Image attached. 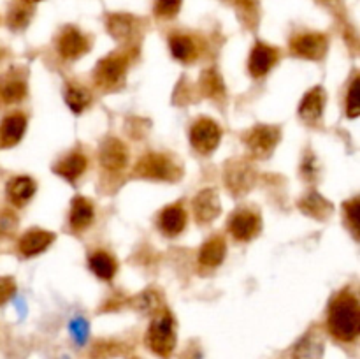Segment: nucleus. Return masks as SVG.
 <instances>
[{
	"mask_svg": "<svg viewBox=\"0 0 360 359\" xmlns=\"http://www.w3.org/2000/svg\"><path fill=\"white\" fill-rule=\"evenodd\" d=\"M329 331L341 341H352L359 336L360 312L359 301L352 294L345 292L334 299L329 310Z\"/></svg>",
	"mask_w": 360,
	"mask_h": 359,
	"instance_id": "f257e3e1",
	"label": "nucleus"
},
{
	"mask_svg": "<svg viewBox=\"0 0 360 359\" xmlns=\"http://www.w3.org/2000/svg\"><path fill=\"white\" fill-rule=\"evenodd\" d=\"M146 344L155 354L160 358H167L174 351L176 345V333H174V319L171 313L162 312L151 322L150 329L146 334Z\"/></svg>",
	"mask_w": 360,
	"mask_h": 359,
	"instance_id": "f03ea898",
	"label": "nucleus"
},
{
	"mask_svg": "<svg viewBox=\"0 0 360 359\" xmlns=\"http://www.w3.org/2000/svg\"><path fill=\"white\" fill-rule=\"evenodd\" d=\"M134 175L139 178L146 180H167V182H174L179 178L181 171H179L178 164L171 160L167 155L162 153H146L139 162H137Z\"/></svg>",
	"mask_w": 360,
	"mask_h": 359,
	"instance_id": "7ed1b4c3",
	"label": "nucleus"
},
{
	"mask_svg": "<svg viewBox=\"0 0 360 359\" xmlns=\"http://www.w3.org/2000/svg\"><path fill=\"white\" fill-rule=\"evenodd\" d=\"M221 129L217 125V122L210 118H200L193 123L190 130V141L193 148L200 153H210L220 144Z\"/></svg>",
	"mask_w": 360,
	"mask_h": 359,
	"instance_id": "20e7f679",
	"label": "nucleus"
},
{
	"mask_svg": "<svg viewBox=\"0 0 360 359\" xmlns=\"http://www.w3.org/2000/svg\"><path fill=\"white\" fill-rule=\"evenodd\" d=\"M278 141H280V130L271 125H257L255 129L246 134V144L257 157L269 155Z\"/></svg>",
	"mask_w": 360,
	"mask_h": 359,
	"instance_id": "39448f33",
	"label": "nucleus"
},
{
	"mask_svg": "<svg viewBox=\"0 0 360 359\" xmlns=\"http://www.w3.org/2000/svg\"><path fill=\"white\" fill-rule=\"evenodd\" d=\"M127 67V58L120 55L108 56V58L101 60L97 65V70H95V80L101 87L111 88L120 84L122 81L123 73H125Z\"/></svg>",
	"mask_w": 360,
	"mask_h": 359,
	"instance_id": "423d86ee",
	"label": "nucleus"
},
{
	"mask_svg": "<svg viewBox=\"0 0 360 359\" xmlns=\"http://www.w3.org/2000/svg\"><path fill=\"white\" fill-rule=\"evenodd\" d=\"M192 208L193 215H195V218L200 224H210L221 211L220 197H218V194L213 189L200 190L195 196V199H193Z\"/></svg>",
	"mask_w": 360,
	"mask_h": 359,
	"instance_id": "0eeeda50",
	"label": "nucleus"
},
{
	"mask_svg": "<svg viewBox=\"0 0 360 359\" xmlns=\"http://www.w3.org/2000/svg\"><path fill=\"white\" fill-rule=\"evenodd\" d=\"M292 49L299 56H304V58L309 60H319L327 53V39L322 34L299 35L292 42Z\"/></svg>",
	"mask_w": 360,
	"mask_h": 359,
	"instance_id": "6e6552de",
	"label": "nucleus"
},
{
	"mask_svg": "<svg viewBox=\"0 0 360 359\" xmlns=\"http://www.w3.org/2000/svg\"><path fill=\"white\" fill-rule=\"evenodd\" d=\"M127 160H129V153L122 141L115 139V137L104 141L101 148L102 168L109 169V171H118V169L125 168Z\"/></svg>",
	"mask_w": 360,
	"mask_h": 359,
	"instance_id": "1a4fd4ad",
	"label": "nucleus"
},
{
	"mask_svg": "<svg viewBox=\"0 0 360 359\" xmlns=\"http://www.w3.org/2000/svg\"><path fill=\"white\" fill-rule=\"evenodd\" d=\"M260 227V218L259 215L252 213V211H239L229 222V231L234 238L246 241V239H252L253 236L259 232Z\"/></svg>",
	"mask_w": 360,
	"mask_h": 359,
	"instance_id": "9d476101",
	"label": "nucleus"
},
{
	"mask_svg": "<svg viewBox=\"0 0 360 359\" xmlns=\"http://www.w3.org/2000/svg\"><path fill=\"white\" fill-rule=\"evenodd\" d=\"M278 58V51L274 48L267 44H257L253 48L252 55H250V63H248V69L252 73V76L260 77L264 74H267L271 70V67L274 65Z\"/></svg>",
	"mask_w": 360,
	"mask_h": 359,
	"instance_id": "9b49d317",
	"label": "nucleus"
},
{
	"mask_svg": "<svg viewBox=\"0 0 360 359\" xmlns=\"http://www.w3.org/2000/svg\"><path fill=\"white\" fill-rule=\"evenodd\" d=\"M55 239V234L48 231H42V229H30L28 232H25L23 238L20 239V252L25 257L37 256V253L44 252L49 245Z\"/></svg>",
	"mask_w": 360,
	"mask_h": 359,
	"instance_id": "f8f14e48",
	"label": "nucleus"
},
{
	"mask_svg": "<svg viewBox=\"0 0 360 359\" xmlns=\"http://www.w3.org/2000/svg\"><path fill=\"white\" fill-rule=\"evenodd\" d=\"M58 49L62 53V56H65V58H77V56L84 55L88 51V41L79 30H76V28H67L60 35Z\"/></svg>",
	"mask_w": 360,
	"mask_h": 359,
	"instance_id": "ddd939ff",
	"label": "nucleus"
},
{
	"mask_svg": "<svg viewBox=\"0 0 360 359\" xmlns=\"http://www.w3.org/2000/svg\"><path fill=\"white\" fill-rule=\"evenodd\" d=\"M323 106H326V94H323L322 88L316 87L304 95V99L301 102V108H299V115L306 122L315 123L322 116Z\"/></svg>",
	"mask_w": 360,
	"mask_h": 359,
	"instance_id": "4468645a",
	"label": "nucleus"
},
{
	"mask_svg": "<svg viewBox=\"0 0 360 359\" xmlns=\"http://www.w3.org/2000/svg\"><path fill=\"white\" fill-rule=\"evenodd\" d=\"M25 129H27V118L23 115L16 113V115L7 116L2 122V127H0V143H2V146H14L16 143H20Z\"/></svg>",
	"mask_w": 360,
	"mask_h": 359,
	"instance_id": "2eb2a0df",
	"label": "nucleus"
},
{
	"mask_svg": "<svg viewBox=\"0 0 360 359\" xmlns=\"http://www.w3.org/2000/svg\"><path fill=\"white\" fill-rule=\"evenodd\" d=\"M225 252H227V245H225L224 238L214 236V238L207 239L200 248L199 263L206 267H217L224 260Z\"/></svg>",
	"mask_w": 360,
	"mask_h": 359,
	"instance_id": "dca6fc26",
	"label": "nucleus"
},
{
	"mask_svg": "<svg viewBox=\"0 0 360 359\" xmlns=\"http://www.w3.org/2000/svg\"><path fill=\"white\" fill-rule=\"evenodd\" d=\"M253 172L248 165L245 164H234L229 168L227 172V185L232 192H236L238 196H241L243 192H246L248 189H252L253 185Z\"/></svg>",
	"mask_w": 360,
	"mask_h": 359,
	"instance_id": "f3484780",
	"label": "nucleus"
},
{
	"mask_svg": "<svg viewBox=\"0 0 360 359\" xmlns=\"http://www.w3.org/2000/svg\"><path fill=\"white\" fill-rule=\"evenodd\" d=\"M158 224H160V229L167 234H179V232L185 229L186 225V213L179 204H174V206L165 208L160 213V218H158Z\"/></svg>",
	"mask_w": 360,
	"mask_h": 359,
	"instance_id": "a211bd4d",
	"label": "nucleus"
},
{
	"mask_svg": "<svg viewBox=\"0 0 360 359\" xmlns=\"http://www.w3.org/2000/svg\"><path fill=\"white\" fill-rule=\"evenodd\" d=\"M94 204L86 199V197H76L70 206V225L77 231L86 229L94 220Z\"/></svg>",
	"mask_w": 360,
	"mask_h": 359,
	"instance_id": "6ab92c4d",
	"label": "nucleus"
},
{
	"mask_svg": "<svg viewBox=\"0 0 360 359\" xmlns=\"http://www.w3.org/2000/svg\"><path fill=\"white\" fill-rule=\"evenodd\" d=\"M86 169V158L81 153H72L69 157H65L63 160H60L55 165V172L60 175L62 178H65L67 182H76L83 171Z\"/></svg>",
	"mask_w": 360,
	"mask_h": 359,
	"instance_id": "aec40b11",
	"label": "nucleus"
},
{
	"mask_svg": "<svg viewBox=\"0 0 360 359\" xmlns=\"http://www.w3.org/2000/svg\"><path fill=\"white\" fill-rule=\"evenodd\" d=\"M34 192L35 183L34 180L28 178V176H18V178H14L13 182L7 185V196H9V199L13 201L14 204H18V206L27 203V201L34 196Z\"/></svg>",
	"mask_w": 360,
	"mask_h": 359,
	"instance_id": "412c9836",
	"label": "nucleus"
},
{
	"mask_svg": "<svg viewBox=\"0 0 360 359\" xmlns=\"http://www.w3.org/2000/svg\"><path fill=\"white\" fill-rule=\"evenodd\" d=\"M301 210L304 213H308L309 217H315L322 220V218H326L333 211V206L319 192H311L301 201Z\"/></svg>",
	"mask_w": 360,
	"mask_h": 359,
	"instance_id": "4be33fe9",
	"label": "nucleus"
},
{
	"mask_svg": "<svg viewBox=\"0 0 360 359\" xmlns=\"http://www.w3.org/2000/svg\"><path fill=\"white\" fill-rule=\"evenodd\" d=\"M90 267L102 280H111L116 273V263L104 252H97L90 257Z\"/></svg>",
	"mask_w": 360,
	"mask_h": 359,
	"instance_id": "5701e85b",
	"label": "nucleus"
},
{
	"mask_svg": "<svg viewBox=\"0 0 360 359\" xmlns=\"http://www.w3.org/2000/svg\"><path fill=\"white\" fill-rule=\"evenodd\" d=\"M65 102L74 113H81L90 104V94L84 88L69 87L65 92Z\"/></svg>",
	"mask_w": 360,
	"mask_h": 359,
	"instance_id": "b1692460",
	"label": "nucleus"
},
{
	"mask_svg": "<svg viewBox=\"0 0 360 359\" xmlns=\"http://www.w3.org/2000/svg\"><path fill=\"white\" fill-rule=\"evenodd\" d=\"M200 88H202V94L207 97H220L224 94V84H221V77L218 76V73L214 69L206 70L200 77Z\"/></svg>",
	"mask_w": 360,
	"mask_h": 359,
	"instance_id": "393cba45",
	"label": "nucleus"
},
{
	"mask_svg": "<svg viewBox=\"0 0 360 359\" xmlns=\"http://www.w3.org/2000/svg\"><path fill=\"white\" fill-rule=\"evenodd\" d=\"M171 51L174 58L186 62V60H190L193 56L195 48H193V42L190 37H185V35H174V37H171Z\"/></svg>",
	"mask_w": 360,
	"mask_h": 359,
	"instance_id": "a878e982",
	"label": "nucleus"
},
{
	"mask_svg": "<svg viewBox=\"0 0 360 359\" xmlns=\"http://www.w3.org/2000/svg\"><path fill=\"white\" fill-rule=\"evenodd\" d=\"M134 21L130 16H111L109 18L108 28L111 32V35H115L116 39H123L132 32Z\"/></svg>",
	"mask_w": 360,
	"mask_h": 359,
	"instance_id": "bb28decb",
	"label": "nucleus"
},
{
	"mask_svg": "<svg viewBox=\"0 0 360 359\" xmlns=\"http://www.w3.org/2000/svg\"><path fill=\"white\" fill-rule=\"evenodd\" d=\"M320 347H322V345L316 344L315 338L306 336L304 340L295 347L294 359H319Z\"/></svg>",
	"mask_w": 360,
	"mask_h": 359,
	"instance_id": "cd10ccee",
	"label": "nucleus"
},
{
	"mask_svg": "<svg viewBox=\"0 0 360 359\" xmlns=\"http://www.w3.org/2000/svg\"><path fill=\"white\" fill-rule=\"evenodd\" d=\"M25 92H27V88H25L23 81L14 80L0 88V99H2L4 102H16L25 97Z\"/></svg>",
	"mask_w": 360,
	"mask_h": 359,
	"instance_id": "c85d7f7f",
	"label": "nucleus"
},
{
	"mask_svg": "<svg viewBox=\"0 0 360 359\" xmlns=\"http://www.w3.org/2000/svg\"><path fill=\"white\" fill-rule=\"evenodd\" d=\"M69 331L76 345H84L88 341V336H90V326H88V322L83 317H76V319L70 322Z\"/></svg>",
	"mask_w": 360,
	"mask_h": 359,
	"instance_id": "c756f323",
	"label": "nucleus"
},
{
	"mask_svg": "<svg viewBox=\"0 0 360 359\" xmlns=\"http://www.w3.org/2000/svg\"><path fill=\"white\" fill-rule=\"evenodd\" d=\"M359 77H355L350 84V90L347 95V115L350 118H357L360 115V92H359Z\"/></svg>",
	"mask_w": 360,
	"mask_h": 359,
	"instance_id": "7c9ffc66",
	"label": "nucleus"
},
{
	"mask_svg": "<svg viewBox=\"0 0 360 359\" xmlns=\"http://www.w3.org/2000/svg\"><path fill=\"white\" fill-rule=\"evenodd\" d=\"M181 0H157L155 4V13L160 18H171L179 11Z\"/></svg>",
	"mask_w": 360,
	"mask_h": 359,
	"instance_id": "2f4dec72",
	"label": "nucleus"
},
{
	"mask_svg": "<svg viewBox=\"0 0 360 359\" xmlns=\"http://www.w3.org/2000/svg\"><path fill=\"white\" fill-rule=\"evenodd\" d=\"M347 220L348 224H350L352 231H354V234L357 236L359 234V199H354L350 201V203L347 204Z\"/></svg>",
	"mask_w": 360,
	"mask_h": 359,
	"instance_id": "473e14b6",
	"label": "nucleus"
},
{
	"mask_svg": "<svg viewBox=\"0 0 360 359\" xmlns=\"http://www.w3.org/2000/svg\"><path fill=\"white\" fill-rule=\"evenodd\" d=\"M14 289H16V285H14V282L11 278H0V305L6 303L13 296Z\"/></svg>",
	"mask_w": 360,
	"mask_h": 359,
	"instance_id": "72a5a7b5",
	"label": "nucleus"
},
{
	"mask_svg": "<svg viewBox=\"0 0 360 359\" xmlns=\"http://www.w3.org/2000/svg\"><path fill=\"white\" fill-rule=\"evenodd\" d=\"M27 21H28V14L27 11L23 9H16L13 13V16H11V23H13V27H25Z\"/></svg>",
	"mask_w": 360,
	"mask_h": 359,
	"instance_id": "f704fd0d",
	"label": "nucleus"
},
{
	"mask_svg": "<svg viewBox=\"0 0 360 359\" xmlns=\"http://www.w3.org/2000/svg\"><path fill=\"white\" fill-rule=\"evenodd\" d=\"M27 2H30V4H34V2H39V0H27Z\"/></svg>",
	"mask_w": 360,
	"mask_h": 359,
	"instance_id": "c9c22d12",
	"label": "nucleus"
}]
</instances>
